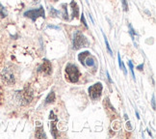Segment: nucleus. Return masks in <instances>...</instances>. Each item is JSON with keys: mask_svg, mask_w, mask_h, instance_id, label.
Returning <instances> with one entry per match:
<instances>
[{"mask_svg": "<svg viewBox=\"0 0 156 139\" xmlns=\"http://www.w3.org/2000/svg\"><path fill=\"white\" fill-rule=\"evenodd\" d=\"M49 12H50L51 16H57L60 14V12H59V11H57V10H55L54 8H50Z\"/></svg>", "mask_w": 156, "mask_h": 139, "instance_id": "6ab92c4d", "label": "nucleus"}, {"mask_svg": "<svg viewBox=\"0 0 156 139\" xmlns=\"http://www.w3.org/2000/svg\"><path fill=\"white\" fill-rule=\"evenodd\" d=\"M16 97L19 104L21 105H26L33 100V90L30 87H25L21 91L16 92Z\"/></svg>", "mask_w": 156, "mask_h": 139, "instance_id": "f257e3e1", "label": "nucleus"}, {"mask_svg": "<svg viewBox=\"0 0 156 139\" xmlns=\"http://www.w3.org/2000/svg\"><path fill=\"white\" fill-rule=\"evenodd\" d=\"M136 116H137V118H138V119H140V116H139V113H138L137 111H136Z\"/></svg>", "mask_w": 156, "mask_h": 139, "instance_id": "a878e982", "label": "nucleus"}, {"mask_svg": "<svg viewBox=\"0 0 156 139\" xmlns=\"http://www.w3.org/2000/svg\"><path fill=\"white\" fill-rule=\"evenodd\" d=\"M103 37H104V41H105V44H106V47H107L108 52H109L110 54H113V51H112L111 47H110V45H109V43H108V40H107V38L105 37V35H104V34H103Z\"/></svg>", "mask_w": 156, "mask_h": 139, "instance_id": "f3484780", "label": "nucleus"}, {"mask_svg": "<svg viewBox=\"0 0 156 139\" xmlns=\"http://www.w3.org/2000/svg\"><path fill=\"white\" fill-rule=\"evenodd\" d=\"M24 16L29 17V19H31L33 21H35L39 16H41V17H44V19H45V13H44V7H41H41L37 10L36 9L35 10H29L24 13Z\"/></svg>", "mask_w": 156, "mask_h": 139, "instance_id": "39448f33", "label": "nucleus"}, {"mask_svg": "<svg viewBox=\"0 0 156 139\" xmlns=\"http://www.w3.org/2000/svg\"><path fill=\"white\" fill-rule=\"evenodd\" d=\"M122 7H123V10L125 12L128 11V4L126 2V0H122Z\"/></svg>", "mask_w": 156, "mask_h": 139, "instance_id": "aec40b11", "label": "nucleus"}, {"mask_svg": "<svg viewBox=\"0 0 156 139\" xmlns=\"http://www.w3.org/2000/svg\"><path fill=\"white\" fill-rule=\"evenodd\" d=\"M128 66H129V69H130V71H131L132 77H133L134 80H136L135 74H134V66H133V63H132V61H128Z\"/></svg>", "mask_w": 156, "mask_h": 139, "instance_id": "4468645a", "label": "nucleus"}, {"mask_svg": "<svg viewBox=\"0 0 156 139\" xmlns=\"http://www.w3.org/2000/svg\"><path fill=\"white\" fill-rule=\"evenodd\" d=\"M6 16H7V13H6L5 8L3 7V6H2L1 4H0V16L5 17Z\"/></svg>", "mask_w": 156, "mask_h": 139, "instance_id": "a211bd4d", "label": "nucleus"}, {"mask_svg": "<svg viewBox=\"0 0 156 139\" xmlns=\"http://www.w3.org/2000/svg\"><path fill=\"white\" fill-rule=\"evenodd\" d=\"M70 7H71V11H73V17L79 16V8H78L77 3L73 1V0L70 2Z\"/></svg>", "mask_w": 156, "mask_h": 139, "instance_id": "6e6552de", "label": "nucleus"}, {"mask_svg": "<svg viewBox=\"0 0 156 139\" xmlns=\"http://www.w3.org/2000/svg\"><path fill=\"white\" fill-rule=\"evenodd\" d=\"M57 122H58V119H57V117L55 116V118H54V121L50 123V130H51L52 135H53L54 138H56V137H57V135H56V131H57L56 125H57Z\"/></svg>", "mask_w": 156, "mask_h": 139, "instance_id": "1a4fd4ad", "label": "nucleus"}, {"mask_svg": "<svg viewBox=\"0 0 156 139\" xmlns=\"http://www.w3.org/2000/svg\"><path fill=\"white\" fill-rule=\"evenodd\" d=\"M143 68H144V64H141V65H139L137 67V69L139 70V71H143Z\"/></svg>", "mask_w": 156, "mask_h": 139, "instance_id": "5701e85b", "label": "nucleus"}, {"mask_svg": "<svg viewBox=\"0 0 156 139\" xmlns=\"http://www.w3.org/2000/svg\"><path fill=\"white\" fill-rule=\"evenodd\" d=\"M63 7V17L65 20H68V10H67V4H63L62 5Z\"/></svg>", "mask_w": 156, "mask_h": 139, "instance_id": "2eb2a0df", "label": "nucleus"}, {"mask_svg": "<svg viewBox=\"0 0 156 139\" xmlns=\"http://www.w3.org/2000/svg\"><path fill=\"white\" fill-rule=\"evenodd\" d=\"M151 102H152V108L155 110V96L153 95V97H152V101H151Z\"/></svg>", "mask_w": 156, "mask_h": 139, "instance_id": "4be33fe9", "label": "nucleus"}, {"mask_svg": "<svg viewBox=\"0 0 156 139\" xmlns=\"http://www.w3.org/2000/svg\"><path fill=\"white\" fill-rule=\"evenodd\" d=\"M80 71L74 64H68L66 67V79L71 83H76L79 80Z\"/></svg>", "mask_w": 156, "mask_h": 139, "instance_id": "f03ea898", "label": "nucleus"}, {"mask_svg": "<svg viewBox=\"0 0 156 139\" xmlns=\"http://www.w3.org/2000/svg\"><path fill=\"white\" fill-rule=\"evenodd\" d=\"M34 1H35V2H38V1H39V0H34Z\"/></svg>", "mask_w": 156, "mask_h": 139, "instance_id": "bb28decb", "label": "nucleus"}, {"mask_svg": "<svg viewBox=\"0 0 156 139\" xmlns=\"http://www.w3.org/2000/svg\"><path fill=\"white\" fill-rule=\"evenodd\" d=\"M90 54H91V53H90L89 51H84V52L80 53L79 55H78V60H79V61L82 63L83 66H85V63H84V62H85V59L90 55Z\"/></svg>", "mask_w": 156, "mask_h": 139, "instance_id": "9d476101", "label": "nucleus"}, {"mask_svg": "<svg viewBox=\"0 0 156 139\" xmlns=\"http://www.w3.org/2000/svg\"><path fill=\"white\" fill-rule=\"evenodd\" d=\"M51 71H52L51 64L49 63V61H47V60H45V61L38 68V71L43 72V74H44V75H50Z\"/></svg>", "mask_w": 156, "mask_h": 139, "instance_id": "0eeeda50", "label": "nucleus"}, {"mask_svg": "<svg viewBox=\"0 0 156 139\" xmlns=\"http://www.w3.org/2000/svg\"><path fill=\"white\" fill-rule=\"evenodd\" d=\"M81 22L84 24V26H85L86 28H88V24H87V21H86V20H85V16H84V15L82 14V16H81Z\"/></svg>", "mask_w": 156, "mask_h": 139, "instance_id": "412c9836", "label": "nucleus"}, {"mask_svg": "<svg viewBox=\"0 0 156 139\" xmlns=\"http://www.w3.org/2000/svg\"><path fill=\"white\" fill-rule=\"evenodd\" d=\"M85 66L87 65V66H89V67H94V66L95 65V61H94V59L93 58V57H91V56H88L86 59H85Z\"/></svg>", "mask_w": 156, "mask_h": 139, "instance_id": "9b49d317", "label": "nucleus"}, {"mask_svg": "<svg viewBox=\"0 0 156 139\" xmlns=\"http://www.w3.org/2000/svg\"><path fill=\"white\" fill-rule=\"evenodd\" d=\"M48 28H53V29H59V27H57V26H53V25H48Z\"/></svg>", "mask_w": 156, "mask_h": 139, "instance_id": "393cba45", "label": "nucleus"}, {"mask_svg": "<svg viewBox=\"0 0 156 139\" xmlns=\"http://www.w3.org/2000/svg\"><path fill=\"white\" fill-rule=\"evenodd\" d=\"M129 33H130V35H131V38H132V40H133V42L135 43V37H134V35L136 34V32L134 31V29H133V27H132V25L131 24H129Z\"/></svg>", "mask_w": 156, "mask_h": 139, "instance_id": "dca6fc26", "label": "nucleus"}, {"mask_svg": "<svg viewBox=\"0 0 156 139\" xmlns=\"http://www.w3.org/2000/svg\"><path fill=\"white\" fill-rule=\"evenodd\" d=\"M88 45V40L80 31H76L73 35V48L79 49Z\"/></svg>", "mask_w": 156, "mask_h": 139, "instance_id": "7ed1b4c3", "label": "nucleus"}, {"mask_svg": "<svg viewBox=\"0 0 156 139\" xmlns=\"http://www.w3.org/2000/svg\"><path fill=\"white\" fill-rule=\"evenodd\" d=\"M107 77H108V80H109V82H112V79H111L110 75H109V72H108V71H107Z\"/></svg>", "mask_w": 156, "mask_h": 139, "instance_id": "b1692460", "label": "nucleus"}, {"mask_svg": "<svg viewBox=\"0 0 156 139\" xmlns=\"http://www.w3.org/2000/svg\"><path fill=\"white\" fill-rule=\"evenodd\" d=\"M102 84H101L100 82H98L94 84V85L90 86L88 91H89V96L91 97L92 100H97L98 99L100 95H101V92H102Z\"/></svg>", "mask_w": 156, "mask_h": 139, "instance_id": "20e7f679", "label": "nucleus"}, {"mask_svg": "<svg viewBox=\"0 0 156 139\" xmlns=\"http://www.w3.org/2000/svg\"><path fill=\"white\" fill-rule=\"evenodd\" d=\"M118 60H119V68H121L123 71L124 75H127V71H126V69L124 67V64L122 62V60L121 59V55H119V53L118 54Z\"/></svg>", "mask_w": 156, "mask_h": 139, "instance_id": "ddd939ff", "label": "nucleus"}, {"mask_svg": "<svg viewBox=\"0 0 156 139\" xmlns=\"http://www.w3.org/2000/svg\"><path fill=\"white\" fill-rule=\"evenodd\" d=\"M54 101H55V94H54V92H50L48 94V96L46 97L45 102L46 104H51V102H53Z\"/></svg>", "mask_w": 156, "mask_h": 139, "instance_id": "f8f14e48", "label": "nucleus"}, {"mask_svg": "<svg viewBox=\"0 0 156 139\" xmlns=\"http://www.w3.org/2000/svg\"><path fill=\"white\" fill-rule=\"evenodd\" d=\"M1 79L6 83L12 85V84L15 83V76L14 74L12 72L11 70L9 69H4V71L1 72Z\"/></svg>", "mask_w": 156, "mask_h": 139, "instance_id": "423d86ee", "label": "nucleus"}]
</instances>
